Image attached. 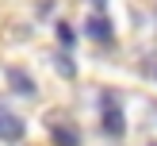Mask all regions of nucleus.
Returning <instances> with one entry per match:
<instances>
[{
  "mask_svg": "<svg viewBox=\"0 0 157 146\" xmlns=\"http://www.w3.org/2000/svg\"><path fill=\"white\" fill-rule=\"evenodd\" d=\"M54 61H58V69H61V77H77V65H73V61L65 58V54H58V58H54Z\"/></svg>",
  "mask_w": 157,
  "mask_h": 146,
  "instance_id": "7",
  "label": "nucleus"
},
{
  "mask_svg": "<svg viewBox=\"0 0 157 146\" xmlns=\"http://www.w3.org/2000/svg\"><path fill=\"white\" fill-rule=\"evenodd\" d=\"M23 131H27V127H23V119H19V115H12V108L0 104V138H4V142H19Z\"/></svg>",
  "mask_w": 157,
  "mask_h": 146,
  "instance_id": "2",
  "label": "nucleus"
},
{
  "mask_svg": "<svg viewBox=\"0 0 157 146\" xmlns=\"http://www.w3.org/2000/svg\"><path fill=\"white\" fill-rule=\"evenodd\" d=\"M150 77H153V81H157V61H150Z\"/></svg>",
  "mask_w": 157,
  "mask_h": 146,
  "instance_id": "8",
  "label": "nucleus"
},
{
  "mask_svg": "<svg viewBox=\"0 0 157 146\" xmlns=\"http://www.w3.org/2000/svg\"><path fill=\"white\" fill-rule=\"evenodd\" d=\"M8 85H12V92H23V96H35V81H31L23 69H12L8 73Z\"/></svg>",
  "mask_w": 157,
  "mask_h": 146,
  "instance_id": "4",
  "label": "nucleus"
},
{
  "mask_svg": "<svg viewBox=\"0 0 157 146\" xmlns=\"http://www.w3.org/2000/svg\"><path fill=\"white\" fill-rule=\"evenodd\" d=\"M84 31H88V35L96 38V42H111V38H115V27H111V19H107V15H100V12H92V15H88Z\"/></svg>",
  "mask_w": 157,
  "mask_h": 146,
  "instance_id": "3",
  "label": "nucleus"
},
{
  "mask_svg": "<svg viewBox=\"0 0 157 146\" xmlns=\"http://www.w3.org/2000/svg\"><path fill=\"white\" fill-rule=\"evenodd\" d=\"M100 127H104L107 138L127 135V119H123V108L115 104V96H104V104H100Z\"/></svg>",
  "mask_w": 157,
  "mask_h": 146,
  "instance_id": "1",
  "label": "nucleus"
},
{
  "mask_svg": "<svg viewBox=\"0 0 157 146\" xmlns=\"http://www.w3.org/2000/svg\"><path fill=\"white\" fill-rule=\"evenodd\" d=\"M92 4H96V8H100V12H104V8H107V0H92Z\"/></svg>",
  "mask_w": 157,
  "mask_h": 146,
  "instance_id": "9",
  "label": "nucleus"
},
{
  "mask_svg": "<svg viewBox=\"0 0 157 146\" xmlns=\"http://www.w3.org/2000/svg\"><path fill=\"white\" fill-rule=\"evenodd\" d=\"M50 142L54 146H81V131H77V127H58L50 135Z\"/></svg>",
  "mask_w": 157,
  "mask_h": 146,
  "instance_id": "5",
  "label": "nucleus"
},
{
  "mask_svg": "<svg viewBox=\"0 0 157 146\" xmlns=\"http://www.w3.org/2000/svg\"><path fill=\"white\" fill-rule=\"evenodd\" d=\"M58 42H61V50H73L77 46V31L69 23H58Z\"/></svg>",
  "mask_w": 157,
  "mask_h": 146,
  "instance_id": "6",
  "label": "nucleus"
},
{
  "mask_svg": "<svg viewBox=\"0 0 157 146\" xmlns=\"http://www.w3.org/2000/svg\"><path fill=\"white\" fill-rule=\"evenodd\" d=\"M150 146H157V142H150Z\"/></svg>",
  "mask_w": 157,
  "mask_h": 146,
  "instance_id": "10",
  "label": "nucleus"
}]
</instances>
